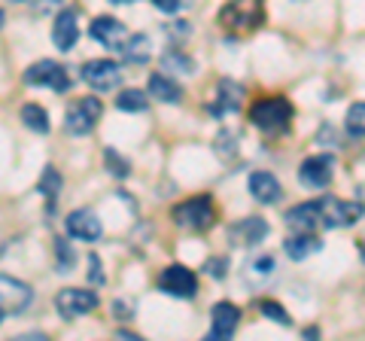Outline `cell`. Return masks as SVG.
Instances as JSON below:
<instances>
[{
  "instance_id": "obj_1",
  "label": "cell",
  "mask_w": 365,
  "mask_h": 341,
  "mask_svg": "<svg viewBox=\"0 0 365 341\" xmlns=\"http://www.w3.org/2000/svg\"><path fill=\"white\" fill-rule=\"evenodd\" d=\"M250 122L265 134H283L292 125V104L287 98H259L250 107Z\"/></svg>"
},
{
  "instance_id": "obj_2",
  "label": "cell",
  "mask_w": 365,
  "mask_h": 341,
  "mask_svg": "<svg viewBox=\"0 0 365 341\" xmlns=\"http://www.w3.org/2000/svg\"><path fill=\"white\" fill-rule=\"evenodd\" d=\"M174 223L180 225V229H189V232H204V229H210V225L216 223V208H213V201L210 198H189V201H182L174 208Z\"/></svg>"
},
{
  "instance_id": "obj_3",
  "label": "cell",
  "mask_w": 365,
  "mask_h": 341,
  "mask_svg": "<svg viewBox=\"0 0 365 341\" xmlns=\"http://www.w3.org/2000/svg\"><path fill=\"white\" fill-rule=\"evenodd\" d=\"M101 113H104V104H101L95 95H86V98H79V101H73V104L67 107L64 128L71 134H76V138H86V134L98 125Z\"/></svg>"
},
{
  "instance_id": "obj_4",
  "label": "cell",
  "mask_w": 365,
  "mask_h": 341,
  "mask_svg": "<svg viewBox=\"0 0 365 341\" xmlns=\"http://www.w3.org/2000/svg\"><path fill=\"white\" fill-rule=\"evenodd\" d=\"M365 213V204L356 201H341V198H323L319 201V223L326 229H347V225L359 223Z\"/></svg>"
},
{
  "instance_id": "obj_5",
  "label": "cell",
  "mask_w": 365,
  "mask_h": 341,
  "mask_svg": "<svg viewBox=\"0 0 365 341\" xmlns=\"http://www.w3.org/2000/svg\"><path fill=\"white\" fill-rule=\"evenodd\" d=\"M220 21L235 31H253L262 25V0H228L220 13Z\"/></svg>"
},
{
  "instance_id": "obj_6",
  "label": "cell",
  "mask_w": 365,
  "mask_h": 341,
  "mask_svg": "<svg viewBox=\"0 0 365 341\" xmlns=\"http://www.w3.org/2000/svg\"><path fill=\"white\" fill-rule=\"evenodd\" d=\"M55 308H58V314L67 317V320H76V317L98 308V295H95V290L64 287V290L55 292Z\"/></svg>"
},
{
  "instance_id": "obj_7",
  "label": "cell",
  "mask_w": 365,
  "mask_h": 341,
  "mask_svg": "<svg viewBox=\"0 0 365 341\" xmlns=\"http://www.w3.org/2000/svg\"><path fill=\"white\" fill-rule=\"evenodd\" d=\"M158 290L174 295V299H195L198 292V278L195 271H189L186 265H168L162 275H158Z\"/></svg>"
},
{
  "instance_id": "obj_8",
  "label": "cell",
  "mask_w": 365,
  "mask_h": 341,
  "mask_svg": "<svg viewBox=\"0 0 365 341\" xmlns=\"http://www.w3.org/2000/svg\"><path fill=\"white\" fill-rule=\"evenodd\" d=\"M79 76H83L86 86H91L95 92H110V88H119V83H122V67L110 58H91L83 64Z\"/></svg>"
},
{
  "instance_id": "obj_9",
  "label": "cell",
  "mask_w": 365,
  "mask_h": 341,
  "mask_svg": "<svg viewBox=\"0 0 365 341\" xmlns=\"http://www.w3.org/2000/svg\"><path fill=\"white\" fill-rule=\"evenodd\" d=\"M25 83L28 86H49L55 92H67V88H71V76H67V67H61L58 61L43 58L25 71Z\"/></svg>"
},
{
  "instance_id": "obj_10",
  "label": "cell",
  "mask_w": 365,
  "mask_h": 341,
  "mask_svg": "<svg viewBox=\"0 0 365 341\" xmlns=\"http://www.w3.org/2000/svg\"><path fill=\"white\" fill-rule=\"evenodd\" d=\"M34 302V290L25 280L0 275V311L4 314H19Z\"/></svg>"
},
{
  "instance_id": "obj_11",
  "label": "cell",
  "mask_w": 365,
  "mask_h": 341,
  "mask_svg": "<svg viewBox=\"0 0 365 341\" xmlns=\"http://www.w3.org/2000/svg\"><path fill=\"white\" fill-rule=\"evenodd\" d=\"M88 31H91V37H95L101 46H107V49H113V52H119V49L125 46V40L131 37L128 28H125L119 19H113V16H98L95 21H91Z\"/></svg>"
},
{
  "instance_id": "obj_12",
  "label": "cell",
  "mask_w": 365,
  "mask_h": 341,
  "mask_svg": "<svg viewBox=\"0 0 365 341\" xmlns=\"http://www.w3.org/2000/svg\"><path fill=\"white\" fill-rule=\"evenodd\" d=\"M237 323H241V308L232 302H216L210 314V341H225L235 335Z\"/></svg>"
},
{
  "instance_id": "obj_13",
  "label": "cell",
  "mask_w": 365,
  "mask_h": 341,
  "mask_svg": "<svg viewBox=\"0 0 365 341\" xmlns=\"http://www.w3.org/2000/svg\"><path fill=\"white\" fill-rule=\"evenodd\" d=\"M332 174H335L332 156H311V158H304L302 168H299V180L304 186H314V189H323V186L332 183Z\"/></svg>"
},
{
  "instance_id": "obj_14",
  "label": "cell",
  "mask_w": 365,
  "mask_h": 341,
  "mask_svg": "<svg viewBox=\"0 0 365 341\" xmlns=\"http://www.w3.org/2000/svg\"><path fill=\"white\" fill-rule=\"evenodd\" d=\"M244 104V86L235 83V79H222L216 86V98L207 104V110L213 116H232V113Z\"/></svg>"
},
{
  "instance_id": "obj_15",
  "label": "cell",
  "mask_w": 365,
  "mask_h": 341,
  "mask_svg": "<svg viewBox=\"0 0 365 341\" xmlns=\"http://www.w3.org/2000/svg\"><path fill=\"white\" fill-rule=\"evenodd\" d=\"M265 238H268V223L262 217H247L228 229V241L235 247H253L259 241H265Z\"/></svg>"
},
{
  "instance_id": "obj_16",
  "label": "cell",
  "mask_w": 365,
  "mask_h": 341,
  "mask_svg": "<svg viewBox=\"0 0 365 341\" xmlns=\"http://www.w3.org/2000/svg\"><path fill=\"white\" fill-rule=\"evenodd\" d=\"M247 186H250V195H253L259 204H277L283 195L280 180L274 177L271 170H253L247 180Z\"/></svg>"
},
{
  "instance_id": "obj_17",
  "label": "cell",
  "mask_w": 365,
  "mask_h": 341,
  "mask_svg": "<svg viewBox=\"0 0 365 341\" xmlns=\"http://www.w3.org/2000/svg\"><path fill=\"white\" fill-rule=\"evenodd\" d=\"M64 225H67V235L76 238V241H88L91 244V241H98L101 238V220L91 210H83V208L73 210L71 217L64 220Z\"/></svg>"
},
{
  "instance_id": "obj_18",
  "label": "cell",
  "mask_w": 365,
  "mask_h": 341,
  "mask_svg": "<svg viewBox=\"0 0 365 341\" xmlns=\"http://www.w3.org/2000/svg\"><path fill=\"white\" fill-rule=\"evenodd\" d=\"M76 40H79L76 13H73V9H64V13H58V19H55V25H52V43L61 52H71L76 46Z\"/></svg>"
},
{
  "instance_id": "obj_19",
  "label": "cell",
  "mask_w": 365,
  "mask_h": 341,
  "mask_svg": "<svg viewBox=\"0 0 365 341\" xmlns=\"http://www.w3.org/2000/svg\"><path fill=\"white\" fill-rule=\"evenodd\" d=\"M287 225L292 232H314L319 225V201H304L287 210Z\"/></svg>"
},
{
  "instance_id": "obj_20",
  "label": "cell",
  "mask_w": 365,
  "mask_h": 341,
  "mask_svg": "<svg viewBox=\"0 0 365 341\" xmlns=\"http://www.w3.org/2000/svg\"><path fill=\"white\" fill-rule=\"evenodd\" d=\"M319 247H323V241H319L314 232H292L287 241H283V250H287V256L295 259V263H302V259L314 256Z\"/></svg>"
},
{
  "instance_id": "obj_21",
  "label": "cell",
  "mask_w": 365,
  "mask_h": 341,
  "mask_svg": "<svg viewBox=\"0 0 365 341\" xmlns=\"http://www.w3.org/2000/svg\"><path fill=\"white\" fill-rule=\"evenodd\" d=\"M146 95H153L155 101H162V104H177V101L182 98V88L170 76L153 73L150 76V86H146Z\"/></svg>"
},
{
  "instance_id": "obj_22",
  "label": "cell",
  "mask_w": 365,
  "mask_h": 341,
  "mask_svg": "<svg viewBox=\"0 0 365 341\" xmlns=\"http://www.w3.org/2000/svg\"><path fill=\"white\" fill-rule=\"evenodd\" d=\"M119 52H122V58L128 61V64H143V61L153 55V49H150V37H146V34H131V37L125 40V46H122Z\"/></svg>"
},
{
  "instance_id": "obj_23",
  "label": "cell",
  "mask_w": 365,
  "mask_h": 341,
  "mask_svg": "<svg viewBox=\"0 0 365 341\" xmlns=\"http://www.w3.org/2000/svg\"><path fill=\"white\" fill-rule=\"evenodd\" d=\"M19 116L25 122V128H31V131H37V134L49 131V113H46V107H40V104H25Z\"/></svg>"
},
{
  "instance_id": "obj_24",
  "label": "cell",
  "mask_w": 365,
  "mask_h": 341,
  "mask_svg": "<svg viewBox=\"0 0 365 341\" xmlns=\"http://www.w3.org/2000/svg\"><path fill=\"white\" fill-rule=\"evenodd\" d=\"M116 107L125 113H143L150 107V98H146V92H140V88H125V92L116 98Z\"/></svg>"
},
{
  "instance_id": "obj_25",
  "label": "cell",
  "mask_w": 365,
  "mask_h": 341,
  "mask_svg": "<svg viewBox=\"0 0 365 341\" xmlns=\"http://www.w3.org/2000/svg\"><path fill=\"white\" fill-rule=\"evenodd\" d=\"M162 67L170 73H195V61L189 58V55H182L180 49H170L162 55Z\"/></svg>"
},
{
  "instance_id": "obj_26",
  "label": "cell",
  "mask_w": 365,
  "mask_h": 341,
  "mask_svg": "<svg viewBox=\"0 0 365 341\" xmlns=\"http://www.w3.org/2000/svg\"><path fill=\"white\" fill-rule=\"evenodd\" d=\"M37 189L43 192L46 198H49V208H52L55 195L61 192V177H58V170H55V168H46V170H43V177H40V183H37Z\"/></svg>"
},
{
  "instance_id": "obj_27",
  "label": "cell",
  "mask_w": 365,
  "mask_h": 341,
  "mask_svg": "<svg viewBox=\"0 0 365 341\" xmlns=\"http://www.w3.org/2000/svg\"><path fill=\"white\" fill-rule=\"evenodd\" d=\"M347 131L353 138H365V101H356L347 110Z\"/></svg>"
},
{
  "instance_id": "obj_28",
  "label": "cell",
  "mask_w": 365,
  "mask_h": 341,
  "mask_svg": "<svg viewBox=\"0 0 365 341\" xmlns=\"http://www.w3.org/2000/svg\"><path fill=\"white\" fill-rule=\"evenodd\" d=\"M259 311L265 314L268 320L280 323V326H289V323H292V317L287 314V308H283V305H277V302H271V299H262V302H259Z\"/></svg>"
},
{
  "instance_id": "obj_29",
  "label": "cell",
  "mask_w": 365,
  "mask_h": 341,
  "mask_svg": "<svg viewBox=\"0 0 365 341\" xmlns=\"http://www.w3.org/2000/svg\"><path fill=\"white\" fill-rule=\"evenodd\" d=\"M104 162H107V170L113 177H128V162L116 153V150H107L104 153Z\"/></svg>"
},
{
  "instance_id": "obj_30",
  "label": "cell",
  "mask_w": 365,
  "mask_h": 341,
  "mask_svg": "<svg viewBox=\"0 0 365 341\" xmlns=\"http://www.w3.org/2000/svg\"><path fill=\"white\" fill-rule=\"evenodd\" d=\"M55 253H58V271H71L73 268V253H71V247H67V241L55 244Z\"/></svg>"
},
{
  "instance_id": "obj_31",
  "label": "cell",
  "mask_w": 365,
  "mask_h": 341,
  "mask_svg": "<svg viewBox=\"0 0 365 341\" xmlns=\"http://www.w3.org/2000/svg\"><path fill=\"white\" fill-rule=\"evenodd\" d=\"M158 13H177V9H182L189 4V0H153Z\"/></svg>"
},
{
  "instance_id": "obj_32",
  "label": "cell",
  "mask_w": 365,
  "mask_h": 341,
  "mask_svg": "<svg viewBox=\"0 0 365 341\" xmlns=\"http://www.w3.org/2000/svg\"><path fill=\"white\" fill-rule=\"evenodd\" d=\"M253 265V271H259V275H268V271H274V259L271 256H262L259 263H250Z\"/></svg>"
},
{
  "instance_id": "obj_33",
  "label": "cell",
  "mask_w": 365,
  "mask_h": 341,
  "mask_svg": "<svg viewBox=\"0 0 365 341\" xmlns=\"http://www.w3.org/2000/svg\"><path fill=\"white\" fill-rule=\"evenodd\" d=\"M207 271H210L213 278H222V275H225V259H210V263H207Z\"/></svg>"
},
{
  "instance_id": "obj_34",
  "label": "cell",
  "mask_w": 365,
  "mask_h": 341,
  "mask_svg": "<svg viewBox=\"0 0 365 341\" xmlns=\"http://www.w3.org/2000/svg\"><path fill=\"white\" fill-rule=\"evenodd\" d=\"M356 198H359V201L365 204V186H359V195H356Z\"/></svg>"
},
{
  "instance_id": "obj_35",
  "label": "cell",
  "mask_w": 365,
  "mask_h": 341,
  "mask_svg": "<svg viewBox=\"0 0 365 341\" xmlns=\"http://www.w3.org/2000/svg\"><path fill=\"white\" fill-rule=\"evenodd\" d=\"M110 4H137V0H110Z\"/></svg>"
},
{
  "instance_id": "obj_36",
  "label": "cell",
  "mask_w": 365,
  "mask_h": 341,
  "mask_svg": "<svg viewBox=\"0 0 365 341\" xmlns=\"http://www.w3.org/2000/svg\"><path fill=\"white\" fill-rule=\"evenodd\" d=\"M359 253H362V263H365V241H362V250H359Z\"/></svg>"
},
{
  "instance_id": "obj_37",
  "label": "cell",
  "mask_w": 365,
  "mask_h": 341,
  "mask_svg": "<svg viewBox=\"0 0 365 341\" xmlns=\"http://www.w3.org/2000/svg\"><path fill=\"white\" fill-rule=\"evenodd\" d=\"M13 4H31V0H13Z\"/></svg>"
},
{
  "instance_id": "obj_38",
  "label": "cell",
  "mask_w": 365,
  "mask_h": 341,
  "mask_svg": "<svg viewBox=\"0 0 365 341\" xmlns=\"http://www.w3.org/2000/svg\"><path fill=\"white\" fill-rule=\"evenodd\" d=\"M4 19H6V16H4V13H0V28H4Z\"/></svg>"
},
{
  "instance_id": "obj_39",
  "label": "cell",
  "mask_w": 365,
  "mask_h": 341,
  "mask_svg": "<svg viewBox=\"0 0 365 341\" xmlns=\"http://www.w3.org/2000/svg\"><path fill=\"white\" fill-rule=\"evenodd\" d=\"M0 320H4V311H0Z\"/></svg>"
}]
</instances>
